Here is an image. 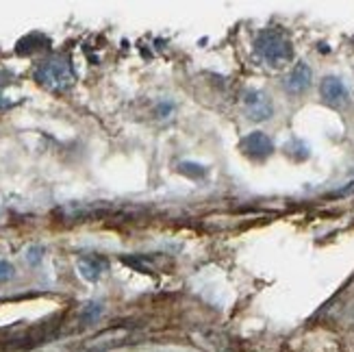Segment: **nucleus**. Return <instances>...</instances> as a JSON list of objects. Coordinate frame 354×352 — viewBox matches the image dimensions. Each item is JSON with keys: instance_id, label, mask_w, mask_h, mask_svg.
I'll list each match as a JSON object with an SVG mask.
<instances>
[{"instance_id": "nucleus-1", "label": "nucleus", "mask_w": 354, "mask_h": 352, "mask_svg": "<svg viewBox=\"0 0 354 352\" xmlns=\"http://www.w3.org/2000/svg\"><path fill=\"white\" fill-rule=\"evenodd\" d=\"M33 79L50 91H66L74 85L76 81V74L74 68L70 64V59L64 55H55L44 59L41 64H37L35 72H33Z\"/></svg>"}, {"instance_id": "nucleus-2", "label": "nucleus", "mask_w": 354, "mask_h": 352, "mask_svg": "<svg viewBox=\"0 0 354 352\" xmlns=\"http://www.w3.org/2000/svg\"><path fill=\"white\" fill-rule=\"evenodd\" d=\"M254 50L272 68H283L294 57V48H291L289 37L279 28L261 30L254 41Z\"/></svg>"}, {"instance_id": "nucleus-3", "label": "nucleus", "mask_w": 354, "mask_h": 352, "mask_svg": "<svg viewBox=\"0 0 354 352\" xmlns=\"http://www.w3.org/2000/svg\"><path fill=\"white\" fill-rule=\"evenodd\" d=\"M243 109H245V115L254 122H263V120H270L272 113H274V104L270 100V96L266 91L261 89H250L243 94Z\"/></svg>"}, {"instance_id": "nucleus-4", "label": "nucleus", "mask_w": 354, "mask_h": 352, "mask_svg": "<svg viewBox=\"0 0 354 352\" xmlns=\"http://www.w3.org/2000/svg\"><path fill=\"white\" fill-rule=\"evenodd\" d=\"M241 148H243L245 155H248L250 159H254V161H263L274 152L272 140L261 131H254V133H250L248 137H245V140L241 142Z\"/></svg>"}, {"instance_id": "nucleus-5", "label": "nucleus", "mask_w": 354, "mask_h": 352, "mask_svg": "<svg viewBox=\"0 0 354 352\" xmlns=\"http://www.w3.org/2000/svg\"><path fill=\"white\" fill-rule=\"evenodd\" d=\"M319 94H322V100L330 106H344L350 98L348 87L344 85L342 79H337V76H326V79L322 81Z\"/></svg>"}, {"instance_id": "nucleus-6", "label": "nucleus", "mask_w": 354, "mask_h": 352, "mask_svg": "<svg viewBox=\"0 0 354 352\" xmlns=\"http://www.w3.org/2000/svg\"><path fill=\"white\" fill-rule=\"evenodd\" d=\"M129 328H109V331H102L96 337H91L85 348L87 350H109L115 346H122L129 340Z\"/></svg>"}, {"instance_id": "nucleus-7", "label": "nucleus", "mask_w": 354, "mask_h": 352, "mask_svg": "<svg viewBox=\"0 0 354 352\" xmlns=\"http://www.w3.org/2000/svg\"><path fill=\"white\" fill-rule=\"evenodd\" d=\"M311 81H313V72L306 64H296L294 70L287 74L285 79V89L289 94H302L311 87Z\"/></svg>"}, {"instance_id": "nucleus-8", "label": "nucleus", "mask_w": 354, "mask_h": 352, "mask_svg": "<svg viewBox=\"0 0 354 352\" xmlns=\"http://www.w3.org/2000/svg\"><path fill=\"white\" fill-rule=\"evenodd\" d=\"M79 272L87 281H98L106 272V261L102 257H83L79 261Z\"/></svg>"}, {"instance_id": "nucleus-9", "label": "nucleus", "mask_w": 354, "mask_h": 352, "mask_svg": "<svg viewBox=\"0 0 354 352\" xmlns=\"http://www.w3.org/2000/svg\"><path fill=\"white\" fill-rule=\"evenodd\" d=\"M44 46H48V39H46L44 35H39V33H30L24 39H20L18 55H30V53H35V50H41Z\"/></svg>"}, {"instance_id": "nucleus-10", "label": "nucleus", "mask_w": 354, "mask_h": 352, "mask_svg": "<svg viewBox=\"0 0 354 352\" xmlns=\"http://www.w3.org/2000/svg\"><path fill=\"white\" fill-rule=\"evenodd\" d=\"M285 152L289 157H294L296 161H302V159L309 157V146H306L304 142H300V140H294V142H289L285 146Z\"/></svg>"}, {"instance_id": "nucleus-11", "label": "nucleus", "mask_w": 354, "mask_h": 352, "mask_svg": "<svg viewBox=\"0 0 354 352\" xmlns=\"http://www.w3.org/2000/svg\"><path fill=\"white\" fill-rule=\"evenodd\" d=\"M100 313H102L100 304H96V302L87 304V307L83 309V322H96V319L100 317Z\"/></svg>"}, {"instance_id": "nucleus-12", "label": "nucleus", "mask_w": 354, "mask_h": 352, "mask_svg": "<svg viewBox=\"0 0 354 352\" xmlns=\"http://www.w3.org/2000/svg\"><path fill=\"white\" fill-rule=\"evenodd\" d=\"M180 172L183 174H189V176H205V167L203 165H198V163H180Z\"/></svg>"}, {"instance_id": "nucleus-13", "label": "nucleus", "mask_w": 354, "mask_h": 352, "mask_svg": "<svg viewBox=\"0 0 354 352\" xmlns=\"http://www.w3.org/2000/svg\"><path fill=\"white\" fill-rule=\"evenodd\" d=\"M15 104V100L9 96V91L5 89V85L0 83V111H5V109H9V106H13Z\"/></svg>"}, {"instance_id": "nucleus-14", "label": "nucleus", "mask_w": 354, "mask_h": 352, "mask_svg": "<svg viewBox=\"0 0 354 352\" xmlns=\"http://www.w3.org/2000/svg\"><path fill=\"white\" fill-rule=\"evenodd\" d=\"M11 277H13V266L7 263V261H0V283L9 281Z\"/></svg>"}, {"instance_id": "nucleus-15", "label": "nucleus", "mask_w": 354, "mask_h": 352, "mask_svg": "<svg viewBox=\"0 0 354 352\" xmlns=\"http://www.w3.org/2000/svg\"><path fill=\"white\" fill-rule=\"evenodd\" d=\"M37 252H39L37 248H35V250H30V257H28V259H30V261H33V263H37V261H39V254H37Z\"/></svg>"}]
</instances>
